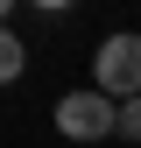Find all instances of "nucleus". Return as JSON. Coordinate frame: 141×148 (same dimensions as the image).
I'll list each match as a JSON object with an SVG mask.
<instances>
[{"label": "nucleus", "instance_id": "nucleus-1", "mask_svg": "<svg viewBox=\"0 0 141 148\" xmlns=\"http://www.w3.org/2000/svg\"><path fill=\"white\" fill-rule=\"evenodd\" d=\"M57 134L64 141H113L120 134V106L106 99L99 85H78V92L57 99Z\"/></svg>", "mask_w": 141, "mask_h": 148}, {"label": "nucleus", "instance_id": "nucleus-2", "mask_svg": "<svg viewBox=\"0 0 141 148\" xmlns=\"http://www.w3.org/2000/svg\"><path fill=\"white\" fill-rule=\"evenodd\" d=\"M92 85H99L113 106L141 99V35H134V28H120V35H106V42H99V57H92Z\"/></svg>", "mask_w": 141, "mask_h": 148}, {"label": "nucleus", "instance_id": "nucleus-3", "mask_svg": "<svg viewBox=\"0 0 141 148\" xmlns=\"http://www.w3.org/2000/svg\"><path fill=\"white\" fill-rule=\"evenodd\" d=\"M21 71H28V49H21V35H14V28H0V85H14Z\"/></svg>", "mask_w": 141, "mask_h": 148}, {"label": "nucleus", "instance_id": "nucleus-4", "mask_svg": "<svg viewBox=\"0 0 141 148\" xmlns=\"http://www.w3.org/2000/svg\"><path fill=\"white\" fill-rule=\"evenodd\" d=\"M120 141H141V99L120 106Z\"/></svg>", "mask_w": 141, "mask_h": 148}, {"label": "nucleus", "instance_id": "nucleus-5", "mask_svg": "<svg viewBox=\"0 0 141 148\" xmlns=\"http://www.w3.org/2000/svg\"><path fill=\"white\" fill-rule=\"evenodd\" d=\"M35 7H42V14H57V7H78V0H35Z\"/></svg>", "mask_w": 141, "mask_h": 148}, {"label": "nucleus", "instance_id": "nucleus-6", "mask_svg": "<svg viewBox=\"0 0 141 148\" xmlns=\"http://www.w3.org/2000/svg\"><path fill=\"white\" fill-rule=\"evenodd\" d=\"M7 7H14V0H0V21H7Z\"/></svg>", "mask_w": 141, "mask_h": 148}]
</instances>
